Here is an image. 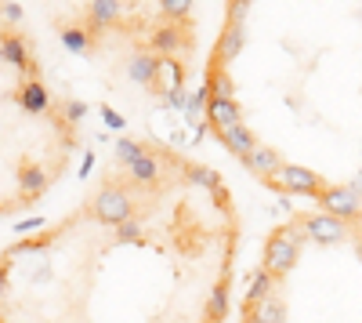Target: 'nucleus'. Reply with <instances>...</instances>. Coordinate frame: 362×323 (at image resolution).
<instances>
[{
	"label": "nucleus",
	"mask_w": 362,
	"mask_h": 323,
	"mask_svg": "<svg viewBox=\"0 0 362 323\" xmlns=\"http://www.w3.org/2000/svg\"><path fill=\"white\" fill-rule=\"evenodd\" d=\"M80 110L47 77L22 8L0 4V218L36 207L69 174Z\"/></svg>",
	"instance_id": "7ed1b4c3"
},
{
	"label": "nucleus",
	"mask_w": 362,
	"mask_h": 323,
	"mask_svg": "<svg viewBox=\"0 0 362 323\" xmlns=\"http://www.w3.org/2000/svg\"><path fill=\"white\" fill-rule=\"evenodd\" d=\"M199 110L268 193L362 225V0L221 4Z\"/></svg>",
	"instance_id": "f03ea898"
},
{
	"label": "nucleus",
	"mask_w": 362,
	"mask_h": 323,
	"mask_svg": "<svg viewBox=\"0 0 362 323\" xmlns=\"http://www.w3.org/2000/svg\"><path fill=\"white\" fill-rule=\"evenodd\" d=\"M239 247L210 164L123 138L69 211L0 247V323H228Z\"/></svg>",
	"instance_id": "f257e3e1"
},
{
	"label": "nucleus",
	"mask_w": 362,
	"mask_h": 323,
	"mask_svg": "<svg viewBox=\"0 0 362 323\" xmlns=\"http://www.w3.org/2000/svg\"><path fill=\"white\" fill-rule=\"evenodd\" d=\"M239 323H362V225L294 211L265 236Z\"/></svg>",
	"instance_id": "20e7f679"
}]
</instances>
